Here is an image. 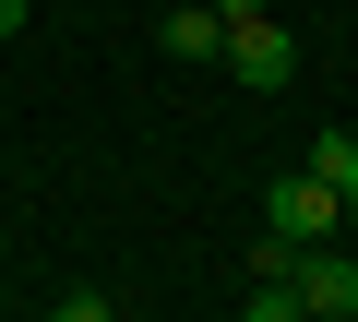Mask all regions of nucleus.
<instances>
[{"instance_id":"obj_1","label":"nucleus","mask_w":358,"mask_h":322,"mask_svg":"<svg viewBox=\"0 0 358 322\" xmlns=\"http://www.w3.org/2000/svg\"><path fill=\"white\" fill-rule=\"evenodd\" d=\"M227 84H251V96H275V84H299V36L275 24V13H251V24H227Z\"/></svg>"},{"instance_id":"obj_2","label":"nucleus","mask_w":358,"mask_h":322,"mask_svg":"<svg viewBox=\"0 0 358 322\" xmlns=\"http://www.w3.org/2000/svg\"><path fill=\"white\" fill-rule=\"evenodd\" d=\"M263 227H275V239H299V251H310V239H334V227H346V203H334V191H322V180H310V168H287V180H275V191H263Z\"/></svg>"},{"instance_id":"obj_3","label":"nucleus","mask_w":358,"mask_h":322,"mask_svg":"<svg viewBox=\"0 0 358 322\" xmlns=\"http://www.w3.org/2000/svg\"><path fill=\"white\" fill-rule=\"evenodd\" d=\"M299 310H310V322H358V251L310 239V251H299Z\"/></svg>"},{"instance_id":"obj_4","label":"nucleus","mask_w":358,"mask_h":322,"mask_svg":"<svg viewBox=\"0 0 358 322\" xmlns=\"http://www.w3.org/2000/svg\"><path fill=\"white\" fill-rule=\"evenodd\" d=\"M310 180H322V191L346 203V227H358V131H346V119H322V131H310Z\"/></svg>"},{"instance_id":"obj_5","label":"nucleus","mask_w":358,"mask_h":322,"mask_svg":"<svg viewBox=\"0 0 358 322\" xmlns=\"http://www.w3.org/2000/svg\"><path fill=\"white\" fill-rule=\"evenodd\" d=\"M155 48H167V60H215V48H227V13H215V0H179V13L155 24Z\"/></svg>"},{"instance_id":"obj_6","label":"nucleus","mask_w":358,"mask_h":322,"mask_svg":"<svg viewBox=\"0 0 358 322\" xmlns=\"http://www.w3.org/2000/svg\"><path fill=\"white\" fill-rule=\"evenodd\" d=\"M108 310H120L108 286H60V298H48V322H108Z\"/></svg>"},{"instance_id":"obj_7","label":"nucleus","mask_w":358,"mask_h":322,"mask_svg":"<svg viewBox=\"0 0 358 322\" xmlns=\"http://www.w3.org/2000/svg\"><path fill=\"white\" fill-rule=\"evenodd\" d=\"M13 36H24V0H0V48H13Z\"/></svg>"},{"instance_id":"obj_8","label":"nucleus","mask_w":358,"mask_h":322,"mask_svg":"<svg viewBox=\"0 0 358 322\" xmlns=\"http://www.w3.org/2000/svg\"><path fill=\"white\" fill-rule=\"evenodd\" d=\"M215 13H227V24H251V13H275V0H215Z\"/></svg>"}]
</instances>
